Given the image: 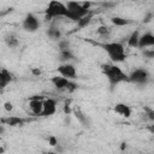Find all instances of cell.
<instances>
[{
	"instance_id": "1",
	"label": "cell",
	"mask_w": 154,
	"mask_h": 154,
	"mask_svg": "<svg viewBox=\"0 0 154 154\" xmlns=\"http://www.w3.org/2000/svg\"><path fill=\"white\" fill-rule=\"evenodd\" d=\"M101 71L106 76V78L111 85H117L123 82H129V75H126L116 63L102 64Z\"/></svg>"
},
{
	"instance_id": "2",
	"label": "cell",
	"mask_w": 154,
	"mask_h": 154,
	"mask_svg": "<svg viewBox=\"0 0 154 154\" xmlns=\"http://www.w3.org/2000/svg\"><path fill=\"white\" fill-rule=\"evenodd\" d=\"M90 6L91 4L88 1L85 2H78V1H73L70 0L66 2V7H67V16L66 18L73 22H79L83 17H85L87 14L90 13Z\"/></svg>"
},
{
	"instance_id": "3",
	"label": "cell",
	"mask_w": 154,
	"mask_h": 154,
	"mask_svg": "<svg viewBox=\"0 0 154 154\" xmlns=\"http://www.w3.org/2000/svg\"><path fill=\"white\" fill-rule=\"evenodd\" d=\"M102 48L105 49V52L107 53L108 58L111 59L112 63H122L125 60L126 58V53H125V48L124 45L120 42H106L102 45Z\"/></svg>"
},
{
	"instance_id": "4",
	"label": "cell",
	"mask_w": 154,
	"mask_h": 154,
	"mask_svg": "<svg viewBox=\"0 0 154 154\" xmlns=\"http://www.w3.org/2000/svg\"><path fill=\"white\" fill-rule=\"evenodd\" d=\"M67 16V7L66 4L59 1V0H51L45 10V18L46 20H51L58 17L66 18Z\"/></svg>"
},
{
	"instance_id": "5",
	"label": "cell",
	"mask_w": 154,
	"mask_h": 154,
	"mask_svg": "<svg viewBox=\"0 0 154 154\" xmlns=\"http://www.w3.org/2000/svg\"><path fill=\"white\" fill-rule=\"evenodd\" d=\"M51 82L54 85V88L57 90H60V91H69V93H71V91L77 89V84L75 82H72V79L66 78V77H64L61 75L53 76L51 78Z\"/></svg>"
},
{
	"instance_id": "6",
	"label": "cell",
	"mask_w": 154,
	"mask_h": 154,
	"mask_svg": "<svg viewBox=\"0 0 154 154\" xmlns=\"http://www.w3.org/2000/svg\"><path fill=\"white\" fill-rule=\"evenodd\" d=\"M149 81V73L146 69H135L129 73V82L136 85H146Z\"/></svg>"
},
{
	"instance_id": "7",
	"label": "cell",
	"mask_w": 154,
	"mask_h": 154,
	"mask_svg": "<svg viewBox=\"0 0 154 154\" xmlns=\"http://www.w3.org/2000/svg\"><path fill=\"white\" fill-rule=\"evenodd\" d=\"M22 28L28 32H35L40 28V20L34 13H26L22 22Z\"/></svg>"
},
{
	"instance_id": "8",
	"label": "cell",
	"mask_w": 154,
	"mask_h": 154,
	"mask_svg": "<svg viewBox=\"0 0 154 154\" xmlns=\"http://www.w3.org/2000/svg\"><path fill=\"white\" fill-rule=\"evenodd\" d=\"M58 73L64 76V77H66V78H70V79H73L77 76L76 67L71 63H63V64H60L58 66Z\"/></svg>"
},
{
	"instance_id": "9",
	"label": "cell",
	"mask_w": 154,
	"mask_h": 154,
	"mask_svg": "<svg viewBox=\"0 0 154 154\" xmlns=\"http://www.w3.org/2000/svg\"><path fill=\"white\" fill-rule=\"evenodd\" d=\"M43 100L42 97H31L29 100V109L31 112V114L34 116H42V111H43Z\"/></svg>"
},
{
	"instance_id": "10",
	"label": "cell",
	"mask_w": 154,
	"mask_h": 154,
	"mask_svg": "<svg viewBox=\"0 0 154 154\" xmlns=\"http://www.w3.org/2000/svg\"><path fill=\"white\" fill-rule=\"evenodd\" d=\"M57 112V101L52 97L45 99L43 100V111L42 116L43 117H51Z\"/></svg>"
},
{
	"instance_id": "11",
	"label": "cell",
	"mask_w": 154,
	"mask_h": 154,
	"mask_svg": "<svg viewBox=\"0 0 154 154\" xmlns=\"http://www.w3.org/2000/svg\"><path fill=\"white\" fill-rule=\"evenodd\" d=\"M153 46H154V35L152 32H144L140 36V42H138L140 49H144Z\"/></svg>"
},
{
	"instance_id": "12",
	"label": "cell",
	"mask_w": 154,
	"mask_h": 154,
	"mask_svg": "<svg viewBox=\"0 0 154 154\" xmlns=\"http://www.w3.org/2000/svg\"><path fill=\"white\" fill-rule=\"evenodd\" d=\"M113 111L119 114L120 117L123 118H130L131 117V108L130 106H128L126 103H123V102H119L117 103L114 107H113Z\"/></svg>"
},
{
	"instance_id": "13",
	"label": "cell",
	"mask_w": 154,
	"mask_h": 154,
	"mask_svg": "<svg viewBox=\"0 0 154 154\" xmlns=\"http://www.w3.org/2000/svg\"><path fill=\"white\" fill-rule=\"evenodd\" d=\"M12 81H13V75L6 69H1V71H0V88L1 89L6 88V85L10 84Z\"/></svg>"
},
{
	"instance_id": "14",
	"label": "cell",
	"mask_w": 154,
	"mask_h": 154,
	"mask_svg": "<svg viewBox=\"0 0 154 154\" xmlns=\"http://www.w3.org/2000/svg\"><path fill=\"white\" fill-rule=\"evenodd\" d=\"M1 123H2V125L6 124V125H10V126H22V125H24L25 120L23 118H19V117L11 116L8 118H2Z\"/></svg>"
},
{
	"instance_id": "15",
	"label": "cell",
	"mask_w": 154,
	"mask_h": 154,
	"mask_svg": "<svg viewBox=\"0 0 154 154\" xmlns=\"http://www.w3.org/2000/svg\"><path fill=\"white\" fill-rule=\"evenodd\" d=\"M140 32L137 31V30H135V31H132L130 35H129V37L126 38V43H128V46L129 47H132V48H138V42H140Z\"/></svg>"
},
{
	"instance_id": "16",
	"label": "cell",
	"mask_w": 154,
	"mask_h": 154,
	"mask_svg": "<svg viewBox=\"0 0 154 154\" xmlns=\"http://www.w3.org/2000/svg\"><path fill=\"white\" fill-rule=\"evenodd\" d=\"M47 36H48L51 40H57V41H59V40L61 38V31H60V29H59L58 26L52 25V26H49L48 30H47Z\"/></svg>"
},
{
	"instance_id": "17",
	"label": "cell",
	"mask_w": 154,
	"mask_h": 154,
	"mask_svg": "<svg viewBox=\"0 0 154 154\" xmlns=\"http://www.w3.org/2000/svg\"><path fill=\"white\" fill-rule=\"evenodd\" d=\"M59 59H60V61H63V63H70V61L75 60V55H73V53L71 52V49H70V51H60V53H59Z\"/></svg>"
},
{
	"instance_id": "18",
	"label": "cell",
	"mask_w": 154,
	"mask_h": 154,
	"mask_svg": "<svg viewBox=\"0 0 154 154\" xmlns=\"http://www.w3.org/2000/svg\"><path fill=\"white\" fill-rule=\"evenodd\" d=\"M5 42H6V45H7L8 47H11V48H16V47H18V45H19V40H18L14 35H12V34H8V35L5 37Z\"/></svg>"
},
{
	"instance_id": "19",
	"label": "cell",
	"mask_w": 154,
	"mask_h": 154,
	"mask_svg": "<svg viewBox=\"0 0 154 154\" xmlns=\"http://www.w3.org/2000/svg\"><path fill=\"white\" fill-rule=\"evenodd\" d=\"M75 114H76V118L84 125V126H89V123H88V118H87V116H84L83 114V112L81 111V109H75Z\"/></svg>"
},
{
	"instance_id": "20",
	"label": "cell",
	"mask_w": 154,
	"mask_h": 154,
	"mask_svg": "<svg viewBox=\"0 0 154 154\" xmlns=\"http://www.w3.org/2000/svg\"><path fill=\"white\" fill-rule=\"evenodd\" d=\"M58 46H59V51H70L71 49V45L67 40H59Z\"/></svg>"
},
{
	"instance_id": "21",
	"label": "cell",
	"mask_w": 154,
	"mask_h": 154,
	"mask_svg": "<svg viewBox=\"0 0 154 154\" xmlns=\"http://www.w3.org/2000/svg\"><path fill=\"white\" fill-rule=\"evenodd\" d=\"M142 53H143V55H144L146 58H148V59H154V46L142 49Z\"/></svg>"
},
{
	"instance_id": "22",
	"label": "cell",
	"mask_w": 154,
	"mask_h": 154,
	"mask_svg": "<svg viewBox=\"0 0 154 154\" xmlns=\"http://www.w3.org/2000/svg\"><path fill=\"white\" fill-rule=\"evenodd\" d=\"M112 23L116 24V25H119V26H123V25H126L129 22L125 19V18H120V17H114L112 18Z\"/></svg>"
},
{
	"instance_id": "23",
	"label": "cell",
	"mask_w": 154,
	"mask_h": 154,
	"mask_svg": "<svg viewBox=\"0 0 154 154\" xmlns=\"http://www.w3.org/2000/svg\"><path fill=\"white\" fill-rule=\"evenodd\" d=\"M91 17H93V14L91 13H89V14H87L85 17H83L79 22H77L78 23V25L81 26V28H83V26H85L87 24H89V22H90V19H91Z\"/></svg>"
},
{
	"instance_id": "24",
	"label": "cell",
	"mask_w": 154,
	"mask_h": 154,
	"mask_svg": "<svg viewBox=\"0 0 154 154\" xmlns=\"http://www.w3.org/2000/svg\"><path fill=\"white\" fill-rule=\"evenodd\" d=\"M97 34L101 35V36H107V35L109 34V28L106 26V25L99 26V29H97Z\"/></svg>"
},
{
	"instance_id": "25",
	"label": "cell",
	"mask_w": 154,
	"mask_h": 154,
	"mask_svg": "<svg viewBox=\"0 0 154 154\" xmlns=\"http://www.w3.org/2000/svg\"><path fill=\"white\" fill-rule=\"evenodd\" d=\"M144 112L149 120H154V109H152L149 107H144Z\"/></svg>"
},
{
	"instance_id": "26",
	"label": "cell",
	"mask_w": 154,
	"mask_h": 154,
	"mask_svg": "<svg viewBox=\"0 0 154 154\" xmlns=\"http://www.w3.org/2000/svg\"><path fill=\"white\" fill-rule=\"evenodd\" d=\"M4 108H5L7 112H11V111L13 109V105H12L11 102H8V101H7V102H5V103H4Z\"/></svg>"
},
{
	"instance_id": "27",
	"label": "cell",
	"mask_w": 154,
	"mask_h": 154,
	"mask_svg": "<svg viewBox=\"0 0 154 154\" xmlns=\"http://www.w3.org/2000/svg\"><path fill=\"white\" fill-rule=\"evenodd\" d=\"M49 142H51V146H55V144H58L54 137H51V138H49Z\"/></svg>"
},
{
	"instance_id": "28",
	"label": "cell",
	"mask_w": 154,
	"mask_h": 154,
	"mask_svg": "<svg viewBox=\"0 0 154 154\" xmlns=\"http://www.w3.org/2000/svg\"><path fill=\"white\" fill-rule=\"evenodd\" d=\"M32 72H34L35 75H40V70H32Z\"/></svg>"
},
{
	"instance_id": "29",
	"label": "cell",
	"mask_w": 154,
	"mask_h": 154,
	"mask_svg": "<svg viewBox=\"0 0 154 154\" xmlns=\"http://www.w3.org/2000/svg\"><path fill=\"white\" fill-rule=\"evenodd\" d=\"M149 130H150V131H152V132H154V124H153V125H150V126H149Z\"/></svg>"
},
{
	"instance_id": "30",
	"label": "cell",
	"mask_w": 154,
	"mask_h": 154,
	"mask_svg": "<svg viewBox=\"0 0 154 154\" xmlns=\"http://www.w3.org/2000/svg\"><path fill=\"white\" fill-rule=\"evenodd\" d=\"M134 1H137V0H134Z\"/></svg>"
}]
</instances>
